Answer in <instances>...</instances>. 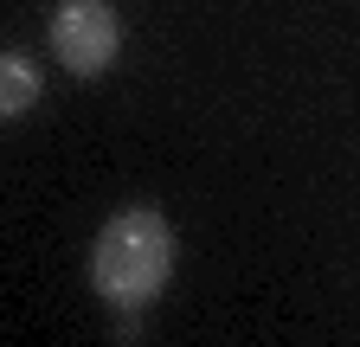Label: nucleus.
<instances>
[{
  "mask_svg": "<svg viewBox=\"0 0 360 347\" xmlns=\"http://www.w3.org/2000/svg\"><path fill=\"white\" fill-rule=\"evenodd\" d=\"M174 277V225L155 206H122L90 244V289L116 315H142Z\"/></svg>",
  "mask_w": 360,
  "mask_h": 347,
  "instance_id": "obj_1",
  "label": "nucleus"
},
{
  "mask_svg": "<svg viewBox=\"0 0 360 347\" xmlns=\"http://www.w3.org/2000/svg\"><path fill=\"white\" fill-rule=\"evenodd\" d=\"M45 32H52V52L71 77H103L122 52V20L110 0H58Z\"/></svg>",
  "mask_w": 360,
  "mask_h": 347,
  "instance_id": "obj_2",
  "label": "nucleus"
},
{
  "mask_svg": "<svg viewBox=\"0 0 360 347\" xmlns=\"http://www.w3.org/2000/svg\"><path fill=\"white\" fill-rule=\"evenodd\" d=\"M39 91H45V71L26 58V52H0V116H26L32 103H39Z\"/></svg>",
  "mask_w": 360,
  "mask_h": 347,
  "instance_id": "obj_3",
  "label": "nucleus"
}]
</instances>
